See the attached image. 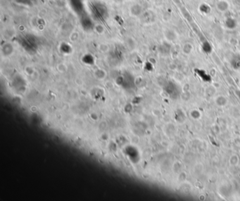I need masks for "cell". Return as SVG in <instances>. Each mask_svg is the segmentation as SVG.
Wrapping results in <instances>:
<instances>
[{"instance_id":"ba28073f","label":"cell","mask_w":240,"mask_h":201,"mask_svg":"<svg viewBox=\"0 0 240 201\" xmlns=\"http://www.w3.org/2000/svg\"><path fill=\"white\" fill-rule=\"evenodd\" d=\"M202 49H203V51L205 52V53L209 54L212 51L211 45H210L209 42H204L203 43V45H202Z\"/></svg>"},{"instance_id":"6da1fadb","label":"cell","mask_w":240,"mask_h":201,"mask_svg":"<svg viewBox=\"0 0 240 201\" xmlns=\"http://www.w3.org/2000/svg\"><path fill=\"white\" fill-rule=\"evenodd\" d=\"M92 16L94 19L100 22H103L108 17V9L104 4L100 2H94L90 6Z\"/></svg>"},{"instance_id":"8992f818","label":"cell","mask_w":240,"mask_h":201,"mask_svg":"<svg viewBox=\"0 0 240 201\" xmlns=\"http://www.w3.org/2000/svg\"><path fill=\"white\" fill-rule=\"evenodd\" d=\"M131 13L134 16H139L141 11V8L140 6H139L137 4L134 5L133 7H132L131 8Z\"/></svg>"},{"instance_id":"5b68a950","label":"cell","mask_w":240,"mask_h":201,"mask_svg":"<svg viewBox=\"0 0 240 201\" xmlns=\"http://www.w3.org/2000/svg\"><path fill=\"white\" fill-rule=\"evenodd\" d=\"M225 25H226V27L228 29H234L236 28L237 22L234 19L229 18L226 20V21H225Z\"/></svg>"},{"instance_id":"3957f363","label":"cell","mask_w":240,"mask_h":201,"mask_svg":"<svg viewBox=\"0 0 240 201\" xmlns=\"http://www.w3.org/2000/svg\"><path fill=\"white\" fill-rule=\"evenodd\" d=\"M81 25H82L84 30H92L94 27L93 23H92V20L89 19L88 16H84L83 18L81 19Z\"/></svg>"},{"instance_id":"7a4b0ae2","label":"cell","mask_w":240,"mask_h":201,"mask_svg":"<svg viewBox=\"0 0 240 201\" xmlns=\"http://www.w3.org/2000/svg\"><path fill=\"white\" fill-rule=\"evenodd\" d=\"M70 4L73 9L77 13H80L83 9V0H70Z\"/></svg>"},{"instance_id":"52a82bcc","label":"cell","mask_w":240,"mask_h":201,"mask_svg":"<svg viewBox=\"0 0 240 201\" xmlns=\"http://www.w3.org/2000/svg\"><path fill=\"white\" fill-rule=\"evenodd\" d=\"M199 10H200L201 12L204 13H209L211 11V8L207 4H202L199 7Z\"/></svg>"},{"instance_id":"9c48e42d","label":"cell","mask_w":240,"mask_h":201,"mask_svg":"<svg viewBox=\"0 0 240 201\" xmlns=\"http://www.w3.org/2000/svg\"><path fill=\"white\" fill-rule=\"evenodd\" d=\"M117 1H118V2H120V1H121V0H117Z\"/></svg>"},{"instance_id":"277c9868","label":"cell","mask_w":240,"mask_h":201,"mask_svg":"<svg viewBox=\"0 0 240 201\" xmlns=\"http://www.w3.org/2000/svg\"><path fill=\"white\" fill-rule=\"evenodd\" d=\"M231 65H232L233 68L236 70L240 69V56L233 57V59L231 61Z\"/></svg>"}]
</instances>
